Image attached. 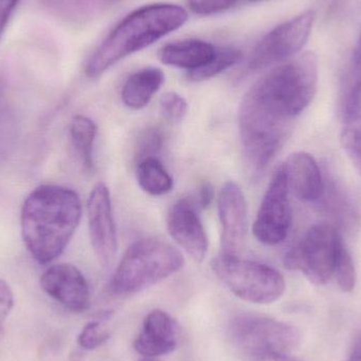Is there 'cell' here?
Returning <instances> with one entry per match:
<instances>
[{
	"mask_svg": "<svg viewBox=\"0 0 361 361\" xmlns=\"http://www.w3.org/2000/svg\"><path fill=\"white\" fill-rule=\"evenodd\" d=\"M318 78L317 56L307 52L274 68L248 89L238 122L252 175H262L281 149L293 121L313 102Z\"/></svg>",
	"mask_w": 361,
	"mask_h": 361,
	"instance_id": "cell-1",
	"label": "cell"
},
{
	"mask_svg": "<svg viewBox=\"0 0 361 361\" xmlns=\"http://www.w3.org/2000/svg\"><path fill=\"white\" fill-rule=\"evenodd\" d=\"M82 212L80 197L67 187L42 185L27 195L21 209V235L37 262L47 264L63 254Z\"/></svg>",
	"mask_w": 361,
	"mask_h": 361,
	"instance_id": "cell-2",
	"label": "cell"
},
{
	"mask_svg": "<svg viewBox=\"0 0 361 361\" xmlns=\"http://www.w3.org/2000/svg\"><path fill=\"white\" fill-rule=\"evenodd\" d=\"M187 19L188 13L177 4H150L133 11L116 25L91 55L85 73L90 78H97L121 59L180 29Z\"/></svg>",
	"mask_w": 361,
	"mask_h": 361,
	"instance_id": "cell-3",
	"label": "cell"
},
{
	"mask_svg": "<svg viewBox=\"0 0 361 361\" xmlns=\"http://www.w3.org/2000/svg\"><path fill=\"white\" fill-rule=\"evenodd\" d=\"M184 257L169 242L147 238L131 244L108 286L114 297H125L142 292L180 271Z\"/></svg>",
	"mask_w": 361,
	"mask_h": 361,
	"instance_id": "cell-4",
	"label": "cell"
},
{
	"mask_svg": "<svg viewBox=\"0 0 361 361\" xmlns=\"http://www.w3.org/2000/svg\"><path fill=\"white\" fill-rule=\"evenodd\" d=\"M228 334L246 361H301L292 355L300 347V332L286 322L239 314L229 322Z\"/></svg>",
	"mask_w": 361,
	"mask_h": 361,
	"instance_id": "cell-5",
	"label": "cell"
},
{
	"mask_svg": "<svg viewBox=\"0 0 361 361\" xmlns=\"http://www.w3.org/2000/svg\"><path fill=\"white\" fill-rule=\"evenodd\" d=\"M218 279L238 298L269 305L283 296L286 284L280 271L264 263L220 254L212 260Z\"/></svg>",
	"mask_w": 361,
	"mask_h": 361,
	"instance_id": "cell-6",
	"label": "cell"
},
{
	"mask_svg": "<svg viewBox=\"0 0 361 361\" xmlns=\"http://www.w3.org/2000/svg\"><path fill=\"white\" fill-rule=\"evenodd\" d=\"M341 233L330 223L314 225L302 239L284 257L288 269L302 273L312 283L322 286L330 281L341 248Z\"/></svg>",
	"mask_w": 361,
	"mask_h": 361,
	"instance_id": "cell-7",
	"label": "cell"
},
{
	"mask_svg": "<svg viewBox=\"0 0 361 361\" xmlns=\"http://www.w3.org/2000/svg\"><path fill=\"white\" fill-rule=\"evenodd\" d=\"M315 18L314 11H307L269 31L255 47L246 70L259 71L296 56L307 44Z\"/></svg>",
	"mask_w": 361,
	"mask_h": 361,
	"instance_id": "cell-8",
	"label": "cell"
},
{
	"mask_svg": "<svg viewBox=\"0 0 361 361\" xmlns=\"http://www.w3.org/2000/svg\"><path fill=\"white\" fill-rule=\"evenodd\" d=\"M292 225L290 189L283 167L271 178L257 214L252 233L261 243L277 245L288 237Z\"/></svg>",
	"mask_w": 361,
	"mask_h": 361,
	"instance_id": "cell-9",
	"label": "cell"
},
{
	"mask_svg": "<svg viewBox=\"0 0 361 361\" xmlns=\"http://www.w3.org/2000/svg\"><path fill=\"white\" fill-rule=\"evenodd\" d=\"M87 212L93 250L99 262L108 267L118 250V235L107 185L97 183L93 187L87 203Z\"/></svg>",
	"mask_w": 361,
	"mask_h": 361,
	"instance_id": "cell-10",
	"label": "cell"
},
{
	"mask_svg": "<svg viewBox=\"0 0 361 361\" xmlns=\"http://www.w3.org/2000/svg\"><path fill=\"white\" fill-rule=\"evenodd\" d=\"M221 223V252L240 256L247 233V204L242 189L235 182L225 183L218 197Z\"/></svg>",
	"mask_w": 361,
	"mask_h": 361,
	"instance_id": "cell-11",
	"label": "cell"
},
{
	"mask_svg": "<svg viewBox=\"0 0 361 361\" xmlns=\"http://www.w3.org/2000/svg\"><path fill=\"white\" fill-rule=\"evenodd\" d=\"M40 286L51 298L73 313H82L90 305V288L82 271L69 263L49 267L42 277Z\"/></svg>",
	"mask_w": 361,
	"mask_h": 361,
	"instance_id": "cell-12",
	"label": "cell"
},
{
	"mask_svg": "<svg viewBox=\"0 0 361 361\" xmlns=\"http://www.w3.org/2000/svg\"><path fill=\"white\" fill-rule=\"evenodd\" d=\"M167 228L171 238L191 258L201 262L208 250V238L197 206L188 199H180L171 206L167 216Z\"/></svg>",
	"mask_w": 361,
	"mask_h": 361,
	"instance_id": "cell-13",
	"label": "cell"
},
{
	"mask_svg": "<svg viewBox=\"0 0 361 361\" xmlns=\"http://www.w3.org/2000/svg\"><path fill=\"white\" fill-rule=\"evenodd\" d=\"M180 326L166 312L154 310L146 316L133 348L143 357L158 358L179 347Z\"/></svg>",
	"mask_w": 361,
	"mask_h": 361,
	"instance_id": "cell-14",
	"label": "cell"
},
{
	"mask_svg": "<svg viewBox=\"0 0 361 361\" xmlns=\"http://www.w3.org/2000/svg\"><path fill=\"white\" fill-rule=\"evenodd\" d=\"M288 189L297 199L316 202L322 195L324 177L317 161L307 152H295L282 165Z\"/></svg>",
	"mask_w": 361,
	"mask_h": 361,
	"instance_id": "cell-15",
	"label": "cell"
},
{
	"mask_svg": "<svg viewBox=\"0 0 361 361\" xmlns=\"http://www.w3.org/2000/svg\"><path fill=\"white\" fill-rule=\"evenodd\" d=\"M341 142L348 158L361 173V76L345 99Z\"/></svg>",
	"mask_w": 361,
	"mask_h": 361,
	"instance_id": "cell-16",
	"label": "cell"
},
{
	"mask_svg": "<svg viewBox=\"0 0 361 361\" xmlns=\"http://www.w3.org/2000/svg\"><path fill=\"white\" fill-rule=\"evenodd\" d=\"M216 47L200 39H186L171 42L159 51L161 63L188 72L199 69L212 61L216 54Z\"/></svg>",
	"mask_w": 361,
	"mask_h": 361,
	"instance_id": "cell-17",
	"label": "cell"
},
{
	"mask_svg": "<svg viewBox=\"0 0 361 361\" xmlns=\"http://www.w3.org/2000/svg\"><path fill=\"white\" fill-rule=\"evenodd\" d=\"M164 80V73L159 68H144L135 72L123 86V103L130 109H143L160 90Z\"/></svg>",
	"mask_w": 361,
	"mask_h": 361,
	"instance_id": "cell-18",
	"label": "cell"
},
{
	"mask_svg": "<svg viewBox=\"0 0 361 361\" xmlns=\"http://www.w3.org/2000/svg\"><path fill=\"white\" fill-rule=\"evenodd\" d=\"M345 186L335 178L324 177V186L317 202L343 226H354L360 221V214L355 200L345 190Z\"/></svg>",
	"mask_w": 361,
	"mask_h": 361,
	"instance_id": "cell-19",
	"label": "cell"
},
{
	"mask_svg": "<svg viewBox=\"0 0 361 361\" xmlns=\"http://www.w3.org/2000/svg\"><path fill=\"white\" fill-rule=\"evenodd\" d=\"M137 179L148 195L159 197L171 192L173 180L158 158H147L137 163Z\"/></svg>",
	"mask_w": 361,
	"mask_h": 361,
	"instance_id": "cell-20",
	"label": "cell"
},
{
	"mask_svg": "<svg viewBox=\"0 0 361 361\" xmlns=\"http://www.w3.org/2000/svg\"><path fill=\"white\" fill-rule=\"evenodd\" d=\"M97 127L88 116H75L70 123V135L74 149L78 152L87 171L94 169L93 148L97 139Z\"/></svg>",
	"mask_w": 361,
	"mask_h": 361,
	"instance_id": "cell-21",
	"label": "cell"
},
{
	"mask_svg": "<svg viewBox=\"0 0 361 361\" xmlns=\"http://www.w3.org/2000/svg\"><path fill=\"white\" fill-rule=\"evenodd\" d=\"M242 52L239 49L224 47L216 48V54L209 63L199 69L188 72L187 76L191 82H203L209 80L229 69L241 59Z\"/></svg>",
	"mask_w": 361,
	"mask_h": 361,
	"instance_id": "cell-22",
	"label": "cell"
},
{
	"mask_svg": "<svg viewBox=\"0 0 361 361\" xmlns=\"http://www.w3.org/2000/svg\"><path fill=\"white\" fill-rule=\"evenodd\" d=\"M112 312H104L99 319L88 322L82 328L78 336V345L84 350L97 349L101 347L109 339L110 332L107 322L111 317Z\"/></svg>",
	"mask_w": 361,
	"mask_h": 361,
	"instance_id": "cell-23",
	"label": "cell"
},
{
	"mask_svg": "<svg viewBox=\"0 0 361 361\" xmlns=\"http://www.w3.org/2000/svg\"><path fill=\"white\" fill-rule=\"evenodd\" d=\"M333 277L336 279L337 284L343 292L351 293L355 288L357 274L351 254L345 246L339 252Z\"/></svg>",
	"mask_w": 361,
	"mask_h": 361,
	"instance_id": "cell-24",
	"label": "cell"
},
{
	"mask_svg": "<svg viewBox=\"0 0 361 361\" xmlns=\"http://www.w3.org/2000/svg\"><path fill=\"white\" fill-rule=\"evenodd\" d=\"M16 121L14 114L0 103V162L6 160L14 146Z\"/></svg>",
	"mask_w": 361,
	"mask_h": 361,
	"instance_id": "cell-25",
	"label": "cell"
},
{
	"mask_svg": "<svg viewBox=\"0 0 361 361\" xmlns=\"http://www.w3.org/2000/svg\"><path fill=\"white\" fill-rule=\"evenodd\" d=\"M161 114L171 122H180L188 111V104L184 97L176 92H167L160 99Z\"/></svg>",
	"mask_w": 361,
	"mask_h": 361,
	"instance_id": "cell-26",
	"label": "cell"
},
{
	"mask_svg": "<svg viewBox=\"0 0 361 361\" xmlns=\"http://www.w3.org/2000/svg\"><path fill=\"white\" fill-rule=\"evenodd\" d=\"M163 137L157 129H147L142 133L137 142V158L142 161L147 158H157L156 154L162 148Z\"/></svg>",
	"mask_w": 361,
	"mask_h": 361,
	"instance_id": "cell-27",
	"label": "cell"
},
{
	"mask_svg": "<svg viewBox=\"0 0 361 361\" xmlns=\"http://www.w3.org/2000/svg\"><path fill=\"white\" fill-rule=\"evenodd\" d=\"M238 0H188V6L199 15H212L224 12L235 6Z\"/></svg>",
	"mask_w": 361,
	"mask_h": 361,
	"instance_id": "cell-28",
	"label": "cell"
},
{
	"mask_svg": "<svg viewBox=\"0 0 361 361\" xmlns=\"http://www.w3.org/2000/svg\"><path fill=\"white\" fill-rule=\"evenodd\" d=\"M14 305L12 288L6 280L0 279V341L4 335L6 319Z\"/></svg>",
	"mask_w": 361,
	"mask_h": 361,
	"instance_id": "cell-29",
	"label": "cell"
},
{
	"mask_svg": "<svg viewBox=\"0 0 361 361\" xmlns=\"http://www.w3.org/2000/svg\"><path fill=\"white\" fill-rule=\"evenodd\" d=\"M19 0H0V37Z\"/></svg>",
	"mask_w": 361,
	"mask_h": 361,
	"instance_id": "cell-30",
	"label": "cell"
},
{
	"mask_svg": "<svg viewBox=\"0 0 361 361\" xmlns=\"http://www.w3.org/2000/svg\"><path fill=\"white\" fill-rule=\"evenodd\" d=\"M214 199V190L209 184H204L200 187L197 195V202L195 206L200 208H206Z\"/></svg>",
	"mask_w": 361,
	"mask_h": 361,
	"instance_id": "cell-31",
	"label": "cell"
},
{
	"mask_svg": "<svg viewBox=\"0 0 361 361\" xmlns=\"http://www.w3.org/2000/svg\"><path fill=\"white\" fill-rule=\"evenodd\" d=\"M348 361H361V333L354 343L353 349H352Z\"/></svg>",
	"mask_w": 361,
	"mask_h": 361,
	"instance_id": "cell-32",
	"label": "cell"
},
{
	"mask_svg": "<svg viewBox=\"0 0 361 361\" xmlns=\"http://www.w3.org/2000/svg\"><path fill=\"white\" fill-rule=\"evenodd\" d=\"M140 361H162V360H158V358L144 357V358H142V360Z\"/></svg>",
	"mask_w": 361,
	"mask_h": 361,
	"instance_id": "cell-33",
	"label": "cell"
},
{
	"mask_svg": "<svg viewBox=\"0 0 361 361\" xmlns=\"http://www.w3.org/2000/svg\"><path fill=\"white\" fill-rule=\"evenodd\" d=\"M250 1H259V0H250Z\"/></svg>",
	"mask_w": 361,
	"mask_h": 361,
	"instance_id": "cell-34",
	"label": "cell"
}]
</instances>
